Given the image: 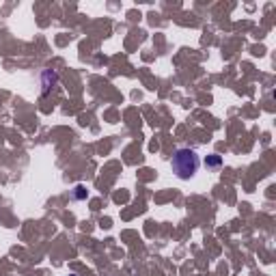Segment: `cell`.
Instances as JSON below:
<instances>
[{
	"label": "cell",
	"instance_id": "2",
	"mask_svg": "<svg viewBox=\"0 0 276 276\" xmlns=\"http://www.w3.org/2000/svg\"><path fill=\"white\" fill-rule=\"evenodd\" d=\"M87 197H89V190H87V186H82V183H78V186L71 190V199L73 201H85Z\"/></svg>",
	"mask_w": 276,
	"mask_h": 276
},
{
	"label": "cell",
	"instance_id": "3",
	"mask_svg": "<svg viewBox=\"0 0 276 276\" xmlns=\"http://www.w3.org/2000/svg\"><path fill=\"white\" fill-rule=\"evenodd\" d=\"M220 164H223V158H220L218 153H211V155H207V158H205V167L207 169H218Z\"/></svg>",
	"mask_w": 276,
	"mask_h": 276
},
{
	"label": "cell",
	"instance_id": "1",
	"mask_svg": "<svg viewBox=\"0 0 276 276\" xmlns=\"http://www.w3.org/2000/svg\"><path fill=\"white\" fill-rule=\"evenodd\" d=\"M199 167H201L199 153L195 149H190V147H179L171 158V169L179 179H192L197 175Z\"/></svg>",
	"mask_w": 276,
	"mask_h": 276
},
{
	"label": "cell",
	"instance_id": "4",
	"mask_svg": "<svg viewBox=\"0 0 276 276\" xmlns=\"http://www.w3.org/2000/svg\"><path fill=\"white\" fill-rule=\"evenodd\" d=\"M69 276H78V274H69Z\"/></svg>",
	"mask_w": 276,
	"mask_h": 276
}]
</instances>
